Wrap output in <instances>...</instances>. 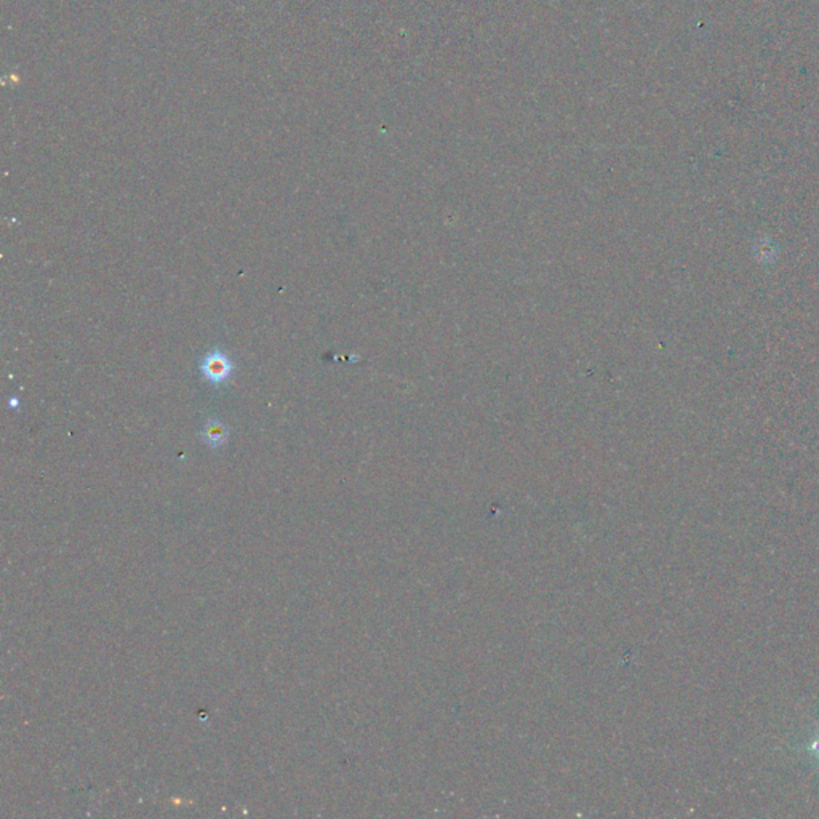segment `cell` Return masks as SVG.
I'll return each mask as SVG.
<instances>
[{
  "instance_id": "1",
  "label": "cell",
  "mask_w": 819,
  "mask_h": 819,
  "mask_svg": "<svg viewBox=\"0 0 819 819\" xmlns=\"http://www.w3.org/2000/svg\"><path fill=\"white\" fill-rule=\"evenodd\" d=\"M202 369H204V375L207 376V379H210V381L221 383L222 379L227 378L231 365H229V360L226 356H222L220 352H215L205 357V362L202 365Z\"/></svg>"
},
{
  "instance_id": "2",
  "label": "cell",
  "mask_w": 819,
  "mask_h": 819,
  "mask_svg": "<svg viewBox=\"0 0 819 819\" xmlns=\"http://www.w3.org/2000/svg\"><path fill=\"white\" fill-rule=\"evenodd\" d=\"M205 437H207L208 443L218 445V443H221L222 441H225L226 431H225V428H222L221 424L213 421V423H210V424L207 426V428H205Z\"/></svg>"
},
{
  "instance_id": "3",
  "label": "cell",
  "mask_w": 819,
  "mask_h": 819,
  "mask_svg": "<svg viewBox=\"0 0 819 819\" xmlns=\"http://www.w3.org/2000/svg\"><path fill=\"white\" fill-rule=\"evenodd\" d=\"M811 748H813V751L819 756V739H816V741L813 743V746H811Z\"/></svg>"
}]
</instances>
